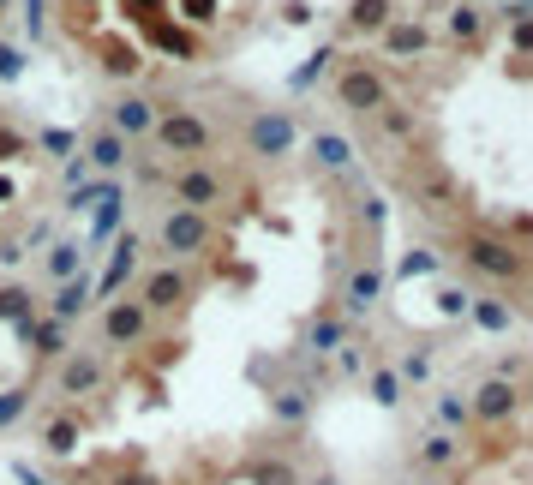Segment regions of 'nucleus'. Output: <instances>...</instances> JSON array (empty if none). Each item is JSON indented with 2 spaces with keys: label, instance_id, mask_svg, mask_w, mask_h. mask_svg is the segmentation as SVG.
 <instances>
[{
  "label": "nucleus",
  "instance_id": "obj_6",
  "mask_svg": "<svg viewBox=\"0 0 533 485\" xmlns=\"http://www.w3.org/2000/svg\"><path fill=\"white\" fill-rule=\"evenodd\" d=\"M12 72H18V54H12V48H0V78H12Z\"/></svg>",
  "mask_w": 533,
  "mask_h": 485
},
{
  "label": "nucleus",
  "instance_id": "obj_7",
  "mask_svg": "<svg viewBox=\"0 0 533 485\" xmlns=\"http://www.w3.org/2000/svg\"><path fill=\"white\" fill-rule=\"evenodd\" d=\"M30 36H42V0H30Z\"/></svg>",
  "mask_w": 533,
  "mask_h": 485
},
{
  "label": "nucleus",
  "instance_id": "obj_5",
  "mask_svg": "<svg viewBox=\"0 0 533 485\" xmlns=\"http://www.w3.org/2000/svg\"><path fill=\"white\" fill-rule=\"evenodd\" d=\"M390 12H396V0H354L348 24L354 30H390Z\"/></svg>",
  "mask_w": 533,
  "mask_h": 485
},
{
  "label": "nucleus",
  "instance_id": "obj_3",
  "mask_svg": "<svg viewBox=\"0 0 533 485\" xmlns=\"http://www.w3.org/2000/svg\"><path fill=\"white\" fill-rule=\"evenodd\" d=\"M156 102H144V96H126V102H114V132H156Z\"/></svg>",
  "mask_w": 533,
  "mask_h": 485
},
{
  "label": "nucleus",
  "instance_id": "obj_2",
  "mask_svg": "<svg viewBox=\"0 0 533 485\" xmlns=\"http://www.w3.org/2000/svg\"><path fill=\"white\" fill-rule=\"evenodd\" d=\"M378 54H384V60L414 66V60H426V54H432V30H426V24H390V30H384V42H378Z\"/></svg>",
  "mask_w": 533,
  "mask_h": 485
},
{
  "label": "nucleus",
  "instance_id": "obj_1",
  "mask_svg": "<svg viewBox=\"0 0 533 485\" xmlns=\"http://www.w3.org/2000/svg\"><path fill=\"white\" fill-rule=\"evenodd\" d=\"M396 485H533V366L504 360L474 390H444Z\"/></svg>",
  "mask_w": 533,
  "mask_h": 485
},
{
  "label": "nucleus",
  "instance_id": "obj_4",
  "mask_svg": "<svg viewBox=\"0 0 533 485\" xmlns=\"http://www.w3.org/2000/svg\"><path fill=\"white\" fill-rule=\"evenodd\" d=\"M450 36H456L462 48H468V42H480V36H486V12H480L474 0H468V6H456V12H450Z\"/></svg>",
  "mask_w": 533,
  "mask_h": 485
},
{
  "label": "nucleus",
  "instance_id": "obj_8",
  "mask_svg": "<svg viewBox=\"0 0 533 485\" xmlns=\"http://www.w3.org/2000/svg\"><path fill=\"white\" fill-rule=\"evenodd\" d=\"M6 6H12V0H0V12H6Z\"/></svg>",
  "mask_w": 533,
  "mask_h": 485
}]
</instances>
